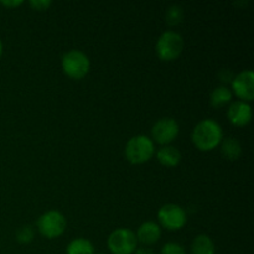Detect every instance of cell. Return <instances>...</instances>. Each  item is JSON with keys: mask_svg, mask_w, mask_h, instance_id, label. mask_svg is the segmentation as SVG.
I'll use <instances>...</instances> for the list:
<instances>
[{"mask_svg": "<svg viewBox=\"0 0 254 254\" xmlns=\"http://www.w3.org/2000/svg\"><path fill=\"white\" fill-rule=\"evenodd\" d=\"M160 226H159L158 223L153 222V221L144 222L143 225L138 228V232H136V238H138V241H140L143 245L146 246L154 245V243L158 242V241L160 240Z\"/></svg>", "mask_w": 254, "mask_h": 254, "instance_id": "11", "label": "cell"}, {"mask_svg": "<svg viewBox=\"0 0 254 254\" xmlns=\"http://www.w3.org/2000/svg\"><path fill=\"white\" fill-rule=\"evenodd\" d=\"M227 117L232 124L237 127H243L250 123L252 119V108L247 102L236 101L231 103L227 111Z\"/></svg>", "mask_w": 254, "mask_h": 254, "instance_id": "10", "label": "cell"}, {"mask_svg": "<svg viewBox=\"0 0 254 254\" xmlns=\"http://www.w3.org/2000/svg\"><path fill=\"white\" fill-rule=\"evenodd\" d=\"M97 254H106V253H97Z\"/></svg>", "mask_w": 254, "mask_h": 254, "instance_id": "24", "label": "cell"}, {"mask_svg": "<svg viewBox=\"0 0 254 254\" xmlns=\"http://www.w3.org/2000/svg\"><path fill=\"white\" fill-rule=\"evenodd\" d=\"M107 245L113 254H133L138 246V238L133 231L118 228L109 235Z\"/></svg>", "mask_w": 254, "mask_h": 254, "instance_id": "5", "label": "cell"}, {"mask_svg": "<svg viewBox=\"0 0 254 254\" xmlns=\"http://www.w3.org/2000/svg\"><path fill=\"white\" fill-rule=\"evenodd\" d=\"M135 254H155L153 250H150V248L148 247H140V248H136Z\"/></svg>", "mask_w": 254, "mask_h": 254, "instance_id": "22", "label": "cell"}, {"mask_svg": "<svg viewBox=\"0 0 254 254\" xmlns=\"http://www.w3.org/2000/svg\"><path fill=\"white\" fill-rule=\"evenodd\" d=\"M66 218L59 211H47L37 220V228L46 238H56L66 230Z\"/></svg>", "mask_w": 254, "mask_h": 254, "instance_id": "6", "label": "cell"}, {"mask_svg": "<svg viewBox=\"0 0 254 254\" xmlns=\"http://www.w3.org/2000/svg\"><path fill=\"white\" fill-rule=\"evenodd\" d=\"M184 49V40L175 31H165L160 35L156 42V54L164 61H171L180 56Z\"/></svg>", "mask_w": 254, "mask_h": 254, "instance_id": "4", "label": "cell"}, {"mask_svg": "<svg viewBox=\"0 0 254 254\" xmlns=\"http://www.w3.org/2000/svg\"><path fill=\"white\" fill-rule=\"evenodd\" d=\"M191 254H215V245L207 235H198L191 245Z\"/></svg>", "mask_w": 254, "mask_h": 254, "instance_id": "14", "label": "cell"}, {"mask_svg": "<svg viewBox=\"0 0 254 254\" xmlns=\"http://www.w3.org/2000/svg\"><path fill=\"white\" fill-rule=\"evenodd\" d=\"M222 146H221V151H222V155L225 156L228 160L233 161L237 160L238 158L242 154V146H241L240 141L235 138H226L223 139Z\"/></svg>", "mask_w": 254, "mask_h": 254, "instance_id": "13", "label": "cell"}, {"mask_svg": "<svg viewBox=\"0 0 254 254\" xmlns=\"http://www.w3.org/2000/svg\"><path fill=\"white\" fill-rule=\"evenodd\" d=\"M30 5L35 10L44 11V10L49 9V6L51 5V0H30Z\"/></svg>", "mask_w": 254, "mask_h": 254, "instance_id": "20", "label": "cell"}, {"mask_svg": "<svg viewBox=\"0 0 254 254\" xmlns=\"http://www.w3.org/2000/svg\"><path fill=\"white\" fill-rule=\"evenodd\" d=\"M161 254H186L181 245L176 242H168L161 248Z\"/></svg>", "mask_w": 254, "mask_h": 254, "instance_id": "19", "label": "cell"}, {"mask_svg": "<svg viewBox=\"0 0 254 254\" xmlns=\"http://www.w3.org/2000/svg\"><path fill=\"white\" fill-rule=\"evenodd\" d=\"M232 89L243 102L252 101L254 98V73L252 69H246L233 77Z\"/></svg>", "mask_w": 254, "mask_h": 254, "instance_id": "9", "label": "cell"}, {"mask_svg": "<svg viewBox=\"0 0 254 254\" xmlns=\"http://www.w3.org/2000/svg\"><path fill=\"white\" fill-rule=\"evenodd\" d=\"M67 254H96L91 241L86 238H76L71 241L66 248Z\"/></svg>", "mask_w": 254, "mask_h": 254, "instance_id": "15", "label": "cell"}, {"mask_svg": "<svg viewBox=\"0 0 254 254\" xmlns=\"http://www.w3.org/2000/svg\"><path fill=\"white\" fill-rule=\"evenodd\" d=\"M34 238V230L30 226H22L17 230L16 240L20 243H30Z\"/></svg>", "mask_w": 254, "mask_h": 254, "instance_id": "18", "label": "cell"}, {"mask_svg": "<svg viewBox=\"0 0 254 254\" xmlns=\"http://www.w3.org/2000/svg\"><path fill=\"white\" fill-rule=\"evenodd\" d=\"M62 69L68 77L81 79L88 73L91 62L88 56L81 50H69L62 56Z\"/></svg>", "mask_w": 254, "mask_h": 254, "instance_id": "3", "label": "cell"}, {"mask_svg": "<svg viewBox=\"0 0 254 254\" xmlns=\"http://www.w3.org/2000/svg\"><path fill=\"white\" fill-rule=\"evenodd\" d=\"M178 122L174 118H169V117L159 119L151 129V135H153L154 140L159 144H163V145L171 143L178 136Z\"/></svg>", "mask_w": 254, "mask_h": 254, "instance_id": "8", "label": "cell"}, {"mask_svg": "<svg viewBox=\"0 0 254 254\" xmlns=\"http://www.w3.org/2000/svg\"><path fill=\"white\" fill-rule=\"evenodd\" d=\"M184 10L179 5H171L165 12V20L169 25H178L183 21Z\"/></svg>", "mask_w": 254, "mask_h": 254, "instance_id": "17", "label": "cell"}, {"mask_svg": "<svg viewBox=\"0 0 254 254\" xmlns=\"http://www.w3.org/2000/svg\"><path fill=\"white\" fill-rule=\"evenodd\" d=\"M231 99H232V91L226 86H220L213 89L210 97L211 104L215 108H221V107L226 106L227 103H230Z\"/></svg>", "mask_w": 254, "mask_h": 254, "instance_id": "16", "label": "cell"}, {"mask_svg": "<svg viewBox=\"0 0 254 254\" xmlns=\"http://www.w3.org/2000/svg\"><path fill=\"white\" fill-rule=\"evenodd\" d=\"M158 218L161 226L166 230H180L186 223V213L183 208L175 203H166L159 210Z\"/></svg>", "mask_w": 254, "mask_h": 254, "instance_id": "7", "label": "cell"}, {"mask_svg": "<svg viewBox=\"0 0 254 254\" xmlns=\"http://www.w3.org/2000/svg\"><path fill=\"white\" fill-rule=\"evenodd\" d=\"M155 153L154 141L146 135H136L129 139L126 145V158L131 164H143L150 160Z\"/></svg>", "mask_w": 254, "mask_h": 254, "instance_id": "2", "label": "cell"}, {"mask_svg": "<svg viewBox=\"0 0 254 254\" xmlns=\"http://www.w3.org/2000/svg\"><path fill=\"white\" fill-rule=\"evenodd\" d=\"M1 54H2V42L1 40H0V57H1Z\"/></svg>", "mask_w": 254, "mask_h": 254, "instance_id": "23", "label": "cell"}, {"mask_svg": "<svg viewBox=\"0 0 254 254\" xmlns=\"http://www.w3.org/2000/svg\"><path fill=\"white\" fill-rule=\"evenodd\" d=\"M223 139L222 128L213 119H203L192 130V141L197 149L210 151L221 144Z\"/></svg>", "mask_w": 254, "mask_h": 254, "instance_id": "1", "label": "cell"}, {"mask_svg": "<svg viewBox=\"0 0 254 254\" xmlns=\"http://www.w3.org/2000/svg\"><path fill=\"white\" fill-rule=\"evenodd\" d=\"M156 158L160 161V164H163L164 166H176L181 160V154L175 146L165 145L163 148H160L156 153Z\"/></svg>", "mask_w": 254, "mask_h": 254, "instance_id": "12", "label": "cell"}, {"mask_svg": "<svg viewBox=\"0 0 254 254\" xmlns=\"http://www.w3.org/2000/svg\"><path fill=\"white\" fill-rule=\"evenodd\" d=\"M22 2H24L22 0H1L0 4L4 5V6L6 7H16V6H20Z\"/></svg>", "mask_w": 254, "mask_h": 254, "instance_id": "21", "label": "cell"}]
</instances>
